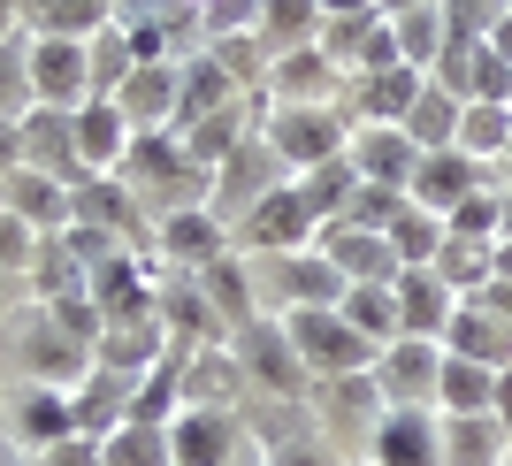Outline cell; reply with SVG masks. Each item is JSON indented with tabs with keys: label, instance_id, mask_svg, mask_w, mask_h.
Listing matches in <instances>:
<instances>
[{
	"label": "cell",
	"instance_id": "obj_1",
	"mask_svg": "<svg viewBox=\"0 0 512 466\" xmlns=\"http://www.w3.org/2000/svg\"><path fill=\"white\" fill-rule=\"evenodd\" d=\"M291 344H299V360L321 367V375H360L367 367V337L337 306H299V314H291Z\"/></svg>",
	"mask_w": 512,
	"mask_h": 466
},
{
	"label": "cell",
	"instance_id": "obj_2",
	"mask_svg": "<svg viewBox=\"0 0 512 466\" xmlns=\"http://www.w3.org/2000/svg\"><path fill=\"white\" fill-rule=\"evenodd\" d=\"M375 390L390 405H436V382H444V344H421V337H398L383 344V367H367Z\"/></svg>",
	"mask_w": 512,
	"mask_h": 466
},
{
	"label": "cell",
	"instance_id": "obj_3",
	"mask_svg": "<svg viewBox=\"0 0 512 466\" xmlns=\"http://www.w3.org/2000/svg\"><path fill=\"white\" fill-rule=\"evenodd\" d=\"M398 291V337H421V344H444L451 314H459V291H451L436 268H406L390 283Z\"/></svg>",
	"mask_w": 512,
	"mask_h": 466
},
{
	"label": "cell",
	"instance_id": "obj_4",
	"mask_svg": "<svg viewBox=\"0 0 512 466\" xmlns=\"http://www.w3.org/2000/svg\"><path fill=\"white\" fill-rule=\"evenodd\" d=\"M375 466H444V428L428 405H390L375 428Z\"/></svg>",
	"mask_w": 512,
	"mask_h": 466
},
{
	"label": "cell",
	"instance_id": "obj_5",
	"mask_svg": "<svg viewBox=\"0 0 512 466\" xmlns=\"http://www.w3.org/2000/svg\"><path fill=\"white\" fill-rule=\"evenodd\" d=\"M474 191H482V161H467V153L451 146V153H421L406 199H413V207H428V214H459Z\"/></svg>",
	"mask_w": 512,
	"mask_h": 466
},
{
	"label": "cell",
	"instance_id": "obj_6",
	"mask_svg": "<svg viewBox=\"0 0 512 466\" xmlns=\"http://www.w3.org/2000/svg\"><path fill=\"white\" fill-rule=\"evenodd\" d=\"M444 352L451 360H482V367H512V329L482 298H459V314H451V329H444Z\"/></svg>",
	"mask_w": 512,
	"mask_h": 466
},
{
	"label": "cell",
	"instance_id": "obj_7",
	"mask_svg": "<svg viewBox=\"0 0 512 466\" xmlns=\"http://www.w3.org/2000/svg\"><path fill=\"white\" fill-rule=\"evenodd\" d=\"M512 428L497 413H444V466H505Z\"/></svg>",
	"mask_w": 512,
	"mask_h": 466
},
{
	"label": "cell",
	"instance_id": "obj_8",
	"mask_svg": "<svg viewBox=\"0 0 512 466\" xmlns=\"http://www.w3.org/2000/svg\"><path fill=\"white\" fill-rule=\"evenodd\" d=\"M459 115H467V100H451V92L436 85V77H428V85H421V100H413V115H406L398 130H406V138H413L421 153H451V146H459Z\"/></svg>",
	"mask_w": 512,
	"mask_h": 466
},
{
	"label": "cell",
	"instance_id": "obj_9",
	"mask_svg": "<svg viewBox=\"0 0 512 466\" xmlns=\"http://www.w3.org/2000/svg\"><path fill=\"white\" fill-rule=\"evenodd\" d=\"M237 444L230 413H184V421L169 428V466H222Z\"/></svg>",
	"mask_w": 512,
	"mask_h": 466
},
{
	"label": "cell",
	"instance_id": "obj_10",
	"mask_svg": "<svg viewBox=\"0 0 512 466\" xmlns=\"http://www.w3.org/2000/svg\"><path fill=\"white\" fill-rule=\"evenodd\" d=\"M497 375H505V367L451 360V352H444V382H436V405H444V413H490V405H497Z\"/></svg>",
	"mask_w": 512,
	"mask_h": 466
},
{
	"label": "cell",
	"instance_id": "obj_11",
	"mask_svg": "<svg viewBox=\"0 0 512 466\" xmlns=\"http://www.w3.org/2000/svg\"><path fill=\"white\" fill-rule=\"evenodd\" d=\"M329 260H337L352 283H398V276H406V268H398V253H383V237H375V230H352V222L337 230Z\"/></svg>",
	"mask_w": 512,
	"mask_h": 466
},
{
	"label": "cell",
	"instance_id": "obj_12",
	"mask_svg": "<svg viewBox=\"0 0 512 466\" xmlns=\"http://www.w3.org/2000/svg\"><path fill=\"white\" fill-rule=\"evenodd\" d=\"M245 360L260 367V382L268 390H299V344H291V329H245Z\"/></svg>",
	"mask_w": 512,
	"mask_h": 466
},
{
	"label": "cell",
	"instance_id": "obj_13",
	"mask_svg": "<svg viewBox=\"0 0 512 466\" xmlns=\"http://www.w3.org/2000/svg\"><path fill=\"white\" fill-rule=\"evenodd\" d=\"M337 314L352 321L360 337H383V344H398V291H390V283H352Z\"/></svg>",
	"mask_w": 512,
	"mask_h": 466
},
{
	"label": "cell",
	"instance_id": "obj_14",
	"mask_svg": "<svg viewBox=\"0 0 512 466\" xmlns=\"http://www.w3.org/2000/svg\"><path fill=\"white\" fill-rule=\"evenodd\" d=\"M459 153H467V161H497V153H512V107L474 100L467 115H459Z\"/></svg>",
	"mask_w": 512,
	"mask_h": 466
},
{
	"label": "cell",
	"instance_id": "obj_15",
	"mask_svg": "<svg viewBox=\"0 0 512 466\" xmlns=\"http://www.w3.org/2000/svg\"><path fill=\"white\" fill-rule=\"evenodd\" d=\"M31 85L46 92V100H77V85H85V54L69 39H46L39 62H31Z\"/></svg>",
	"mask_w": 512,
	"mask_h": 466
},
{
	"label": "cell",
	"instance_id": "obj_16",
	"mask_svg": "<svg viewBox=\"0 0 512 466\" xmlns=\"http://www.w3.org/2000/svg\"><path fill=\"white\" fill-rule=\"evenodd\" d=\"M276 146L299 153V161H329V153H337V130H329V115L299 107V115H283V123H276Z\"/></svg>",
	"mask_w": 512,
	"mask_h": 466
},
{
	"label": "cell",
	"instance_id": "obj_17",
	"mask_svg": "<svg viewBox=\"0 0 512 466\" xmlns=\"http://www.w3.org/2000/svg\"><path fill=\"white\" fill-rule=\"evenodd\" d=\"M169 253L184 260V268H214V260H222V230H214L207 214H176L169 222Z\"/></svg>",
	"mask_w": 512,
	"mask_h": 466
},
{
	"label": "cell",
	"instance_id": "obj_18",
	"mask_svg": "<svg viewBox=\"0 0 512 466\" xmlns=\"http://www.w3.org/2000/svg\"><path fill=\"white\" fill-rule=\"evenodd\" d=\"M23 436H31V444H46V451L69 444V436H77V405H69V398H46V390H39V398L23 405Z\"/></svg>",
	"mask_w": 512,
	"mask_h": 466
},
{
	"label": "cell",
	"instance_id": "obj_19",
	"mask_svg": "<svg viewBox=\"0 0 512 466\" xmlns=\"http://www.w3.org/2000/svg\"><path fill=\"white\" fill-rule=\"evenodd\" d=\"M77 146H85V161H107V153H123V115H115V107H92L85 130H77Z\"/></svg>",
	"mask_w": 512,
	"mask_h": 466
},
{
	"label": "cell",
	"instance_id": "obj_20",
	"mask_svg": "<svg viewBox=\"0 0 512 466\" xmlns=\"http://www.w3.org/2000/svg\"><path fill=\"white\" fill-rule=\"evenodd\" d=\"M8 207L31 214V222H46V214H62V191L46 184V176H8Z\"/></svg>",
	"mask_w": 512,
	"mask_h": 466
},
{
	"label": "cell",
	"instance_id": "obj_21",
	"mask_svg": "<svg viewBox=\"0 0 512 466\" xmlns=\"http://www.w3.org/2000/svg\"><path fill=\"white\" fill-rule=\"evenodd\" d=\"M46 31H77V23H100V0H39Z\"/></svg>",
	"mask_w": 512,
	"mask_h": 466
},
{
	"label": "cell",
	"instance_id": "obj_22",
	"mask_svg": "<svg viewBox=\"0 0 512 466\" xmlns=\"http://www.w3.org/2000/svg\"><path fill=\"white\" fill-rule=\"evenodd\" d=\"M31 360H39V375H77V344L39 337V344H31Z\"/></svg>",
	"mask_w": 512,
	"mask_h": 466
},
{
	"label": "cell",
	"instance_id": "obj_23",
	"mask_svg": "<svg viewBox=\"0 0 512 466\" xmlns=\"http://www.w3.org/2000/svg\"><path fill=\"white\" fill-rule=\"evenodd\" d=\"M123 69H130V39H123V31H107V39H100V62H92V77H123Z\"/></svg>",
	"mask_w": 512,
	"mask_h": 466
},
{
	"label": "cell",
	"instance_id": "obj_24",
	"mask_svg": "<svg viewBox=\"0 0 512 466\" xmlns=\"http://www.w3.org/2000/svg\"><path fill=\"white\" fill-rule=\"evenodd\" d=\"M23 253H31V245H23V222H16V214H0V268H16Z\"/></svg>",
	"mask_w": 512,
	"mask_h": 466
},
{
	"label": "cell",
	"instance_id": "obj_25",
	"mask_svg": "<svg viewBox=\"0 0 512 466\" xmlns=\"http://www.w3.org/2000/svg\"><path fill=\"white\" fill-rule=\"evenodd\" d=\"M314 8H321V0H268V16H276L283 31H291V23L306 31V16H314Z\"/></svg>",
	"mask_w": 512,
	"mask_h": 466
},
{
	"label": "cell",
	"instance_id": "obj_26",
	"mask_svg": "<svg viewBox=\"0 0 512 466\" xmlns=\"http://www.w3.org/2000/svg\"><path fill=\"white\" fill-rule=\"evenodd\" d=\"M46 466H100V459H92V451L77 444V436H69V444H54V451H46Z\"/></svg>",
	"mask_w": 512,
	"mask_h": 466
},
{
	"label": "cell",
	"instance_id": "obj_27",
	"mask_svg": "<svg viewBox=\"0 0 512 466\" xmlns=\"http://www.w3.org/2000/svg\"><path fill=\"white\" fill-rule=\"evenodd\" d=\"M490 413H497V421L512 428V367H505V375H497V405H490Z\"/></svg>",
	"mask_w": 512,
	"mask_h": 466
},
{
	"label": "cell",
	"instance_id": "obj_28",
	"mask_svg": "<svg viewBox=\"0 0 512 466\" xmlns=\"http://www.w3.org/2000/svg\"><path fill=\"white\" fill-rule=\"evenodd\" d=\"M490 46H497V62H512V16L497 23V31H490Z\"/></svg>",
	"mask_w": 512,
	"mask_h": 466
},
{
	"label": "cell",
	"instance_id": "obj_29",
	"mask_svg": "<svg viewBox=\"0 0 512 466\" xmlns=\"http://www.w3.org/2000/svg\"><path fill=\"white\" fill-rule=\"evenodd\" d=\"M276 466H321V459H314V451H291V444H283V451H276Z\"/></svg>",
	"mask_w": 512,
	"mask_h": 466
},
{
	"label": "cell",
	"instance_id": "obj_30",
	"mask_svg": "<svg viewBox=\"0 0 512 466\" xmlns=\"http://www.w3.org/2000/svg\"><path fill=\"white\" fill-rule=\"evenodd\" d=\"M497 283H512V245L497 237Z\"/></svg>",
	"mask_w": 512,
	"mask_h": 466
}]
</instances>
